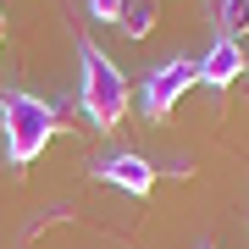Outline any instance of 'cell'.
<instances>
[{
	"label": "cell",
	"instance_id": "6da1fadb",
	"mask_svg": "<svg viewBox=\"0 0 249 249\" xmlns=\"http://www.w3.org/2000/svg\"><path fill=\"white\" fill-rule=\"evenodd\" d=\"M0 133H6V160L11 166H34L55 139V100H39L28 89L0 94Z\"/></svg>",
	"mask_w": 249,
	"mask_h": 249
},
{
	"label": "cell",
	"instance_id": "7a4b0ae2",
	"mask_svg": "<svg viewBox=\"0 0 249 249\" xmlns=\"http://www.w3.org/2000/svg\"><path fill=\"white\" fill-rule=\"evenodd\" d=\"M78 67H83V89H78V106H83V116H89L100 133L122 127L127 100H133V94H127L122 67H116L106 50H94V45H83V50H78Z\"/></svg>",
	"mask_w": 249,
	"mask_h": 249
},
{
	"label": "cell",
	"instance_id": "3957f363",
	"mask_svg": "<svg viewBox=\"0 0 249 249\" xmlns=\"http://www.w3.org/2000/svg\"><path fill=\"white\" fill-rule=\"evenodd\" d=\"M199 83V61H188V55H178V61H160L150 78H144V116H150V122H160V116H172V106H178V100L188 94Z\"/></svg>",
	"mask_w": 249,
	"mask_h": 249
},
{
	"label": "cell",
	"instance_id": "277c9868",
	"mask_svg": "<svg viewBox=\"0 0 249 249\" xmlns=\"http://www.w3.org/2000/svg\"><path fill=\"white\" fill-rule=\"evenodd\" d=\"M94 178L127 188V194H150V188H155V166H150L144 155H106V160L94 166Z\"/></svg>",
	"mask_w": 249,
	"mask_h": 249
},
{
	"label": "cell",
	"instance_id": "5b68a950",
	"mask_svg": "<svg viewBox=\"0 0 249 249\" xmlns=\"http://www.w3.org/2000/svg\"><path fill=\"white\" fill-rule=\"evenodd\" d=\"M238 78H244V50H238V39H216L211 55L199 61V83L227 89V83H238Z\"/></svg>",
	"mask_w": 249,
	"mask_h": 249
},
{
	"label": "cell",
	"instance_id": "8992f818",
	"mask_svg": "<svg viewBox=\"0 0 249 249\" xmlns=\"http://www.w3.org/2000/svg\"><path fill=\"white\" fill-rule=\"evenodd\" d=\"M155 17H160L155 0H122V11H116V22L127 28V39H144V34L155 28Z\"/></svg>",
	"mask_w": 249,
	"mask_h": 249
},
{
	"label": "cell",
	"instance_id": "52a82bcc",
	"mask_svg": "<svg viewBox=\"0 0 249 249\" xmlns=\"http://www.w3.org/2000/svg\"><path fill=\"white\" fill-rule=\"evenodd\" d=\"M222 39H244L249 34V0H222Z\"/></svg>",
	"mask_w": 249,
	"mask_h": 249
},
{
	"label": "cell",
	"instance_id": "ba28073f",
	"mask_svg": "<svg viewBox=\"0 0 249 249\" xmlns=\"http://www.w3.org/2000/svg\"><path fill=\"white\" fill-rule=\"evenodd\" d=\"M116 11H122V0H89V17L94 22H116Z\"/></svg>",
	"mask_w": 249,
	"mask_h": 249
},
{
	"label": "cell",
	"instance_id": "9c48e42d",
	"mask_svg": "<svg viewBox=\"0 0 249 249\" xmlns=\"http://www.w3.org/2000/svg\"><path fill=\"white\" fill-rule=\"evenodd\" d=\"M0 39H6V11H0Z\"/></svg>",
	"mask_w": 249,
	"mask_h": 249
},
{
	"label": "cell",
	"instance_id": "30bf717a",
	"mask_svg": "<svg viewBox=\"0 0 249 249\" xmlns=\"http://www.w3.org/2000/svg\"><path fill=\"white\" fill-rule=\"evenodd\" d=\"M244 72H249V55H244Z\"/></svg>",
	"mask_w": 249,
	"mask_h": 249
}]
</instances>
